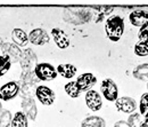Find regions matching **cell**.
<instances>
[{
    "label": "cell",
    "mask_w": 148,
    "mask_h": 127,
    "mask_svg": "<svg viewBox=\"0 0 148 127\" xmlns=\"http://www.w3.org/2000/svg\"><path fill=\"white\" fill-rule=\"evenodd\" d=\"M106 35L112 41H119L124 31V19L120 16H111L106 21Z\"/></svg>",
    "instance_id": "6da1fadb"
},
{
    "label": "cell",
    "mask_w": 148,
    "mask_h": 127,
    "mask_svg": "<svg viewBox=\"0 0 148 127\" xmlns=\"http://www.w3.org/2000/svg\"><path fill=\"white\" fill-rule=\"evenodd\" d=\"M90 12L84 8H66L64 10V19L73 24L86 23L90 19Z\"/></svg>",
    "instance_id": "7a4b0ae2"
},
{
    "label": "cell",
    "mask_w": 148,
    "mask_h": 127,
    "mask_svg": "<svg viewBox=\"0 0 148 127\" xmlns=\"http://www.w3.org/2000/svg\"><path fill=\"white\" fill-rule=\"evenodd\" d=\"M34 74L39 80H53L57 77L56 69L49 63H39L34 68Z\"/></svg>",
    "instance_id": "3957f363"
},
{
    "label": "cell",
    "mask_w": 148,
    "mask_h": 127,
    "mask_svg": "<svg viewBox=\"0 0 148 127\" xmlns=\"http://www.w3.org/2000/svg\"><path fill=\"white\" fill-rule=\"evenodd\" d=\"M100 91H101L104 97H105L106 100H108V101H111V102L117 100L119 90H117L116 84H115L112 79H105V80L101 83Z\"/></svg>",
    "instance_id": "277c9868"
},
{
    "label": "cell",
    "mask_w": 148,
    "mask_h": 127,
    "mask_svg": "<svg viewBox=\"0 0 148 127\" xmlns=\"http://www.w3.org/2000/svg\"><path fill=\"white\" fill-rule=\"evenodd\" d=\"M96 81H97V78L93 76L92 73L87 72L79 76L77 80L75 83H76V86L80 90V92H87L92 88L95 84H96Z\"/></svg>",
    "instance_id": "5b68a950"
},
{
    "label": "cell",
    "mask_w": 148,
    "mask_h": 127,
    "mask_svg": "<svg viewBox=\"0 0 148 127\" xmlns=\"http://www.w3.org/2000/svg\"><path fill=\"white\" fill-rule=\"evenodd\" d=\"M38 100L45 105H51L55 102V93L47 86H39L36 90Z\"/></svg>",
    "instance_id": "8992f818"
},
{
    "label": "cell",
    "mask_w": 148,
    "mask_h": 127,
    "mask_svg": "<svg viewBox=\"0 0 148 127\" xmlns=\"http://www.w3.org/2000/svg\"><path fill=\"white\" fill-rule=\"evenodd\" d=\"M115 105L119 111L124 112V113H133L137 109L136 101L132 97L128 96H122L115 101Z\"/></svg>",
    "instance_id": "52a82bcc"
},
{
    "label": "cell",
    "mask_w": 148,
    "mask_h": 127,
    "mask_svg": "<svg viewBox=\"0 0 148 127\" xmlns=\"http://www.w3.org/2000/svg\"><path fill=\"white\" fill-rule=\"evenodd\" d=\"M19 92L18 85L14 81L7 83L5 84L1 88H0V100H5V101H9L12 99H14Z\"/></svg>",
    "instance_id": "ba28073f"
},
{
    "label": "cell",
    "mask_w": 148,
    "mask_h": 127,
    "mask_svg": "<svg viewBox=\"0 0 148 127\" xmlns=\"http://www.w3.org/2000/svg\"><path fill=\"white\" fill-rule=\"evenodd\" d=\"M86 103L88 108L92 111H98L103 107L101 96L99 95V93H97L96 91H91V90L88 91L86 94Z\"/></svg>",
    "instance_id": "9c48e42d"
},
{
    "label": "cell",
    "mask_w": 148,
    "mask_h": 127,
    "mask_svg": "<svg viewBox=\"0 0 148 127\" xmlns=\"http://www.w3.org/2000/svg\"><path fill=\"white\" fill-rule=\"evenodd\" d=\"M1 49H2L3 55H6L10 60V62L12 61H14V62H19L21 61L23 53L21 52V49H19L16 45L6 42V44H2Z\"/></svg>",
    "instance_id": "30bf717a"
},
{
    "label": "cell",
    "mask_w": 148,
    "mask_h": 127,
    "mask_svg": "<svg viewBox=\"0 0 148 127\" xmlns=\"http://www.w3.org/2000/svg\"><path fill=\"white\" fill-rule=\"evenodd\" d=\"M130 22L134 26H144L148 24V12L145 9H136L130 14Z\"/></svg>",
    "instance_id": "8fae6325"
},
{
    "label": "cell",
    "mask_w": 148,
    "mask_h": 127,
    "mask_svg": "<svg viewBox=\"0 0 148 127\" xmlns=\"http://www.w3.org/2000/svg\"><path fill=\"white\" fill-rule=\"evenodd\" d=\"M27 37H29V40L33 45H37V46L45 45V44H48L49 42V36H48V33L45 30H42V29H34V30H32Z\"/></svg>",
    "instance_id": "7c38bea8"
},
{
    "label": "cell",
    "mask_w": 148,
    "mask_h": 127,
    "mask_svg": "<svg viewBox=\"0 0 148 127\" xmlns=\"http://www.w3.org/2000/svg\"><path fill=\"white\" fill-rule=\"evenodd\" d=\"M51 36L54 38L55 44L60 48V49H65L70 46V39L67 35L60 30V29H53L51 30Z\"/></svg>",
    "instance_id": "4fadbf2b"
},
{
    "label": "cell",
    "mask_w": 148,
    "mask_h": 127,
    "mask_svg": "<svg viewBox=\"0 0 148 127\" xmlns=\"http://www.w3.org/2000/svg\"><path fill=\"white\" fill-rule=\"evenodd\" d=\"M22 108L24 115H26L31 120H36L37 118V105L32 97H27L22 102Z\"/></svg>",
    "instance_id": "5bb4252c"
},
{
    "label": "cell",
    "mask_w": 148,
    "mask_h": 127,
    "mask_svg": "<svg viewBox=\"0 0 148 127\" xmlns=\"http://www.w3.org/2000/svg\"><path fill=\"white\" fill-rule=\"evenodd\" d=\"M57 73H59L62 77L64 78H73L76 73V68L74 67L73 64H70V63H64V64H59L57 67Z\"/></svg>",
    "instance_id": "9a60e30c"
},
{
    "label": "cell",
    "mask_w": 148,
    "mask_h": 127,
    "mask_svg": "<svg viewBox=\"0 0 148 127\" xmlns=\"http://www.w3.org/2000/svg\"><path fill=\"white\" fill-rule=\"evenodd\" d=\"M106 123L103 118L97 117V116H91L86 118L82 123H81V127H105Z\"/></svg>",
    "instance_id": "2e32d148"
},
{
    "label": "cell",
    "mask_w": 148,
    "mask_h": 127,
    "mask_svg": "<svg viewBox=\"0 0 148 127\" xmlns=\"http://www.w3.org/2000/svg\"><path fill=\"white\" fill-rule=\"evenodd\" d=\"M12 38H13L14 42L19 45V46H25L29 41V37L26 36V33L21 29H14L12 32Z\"/></svg>",
    "instance_id": "e0dca14e"
},
{
    "label": "cell",
    "mask_w": 148,
    "mask_h": 127,
    "mask_svg": "<svg viewBox=\"0 0 148 127\" xmlns=\"http://www.w3.org/2000/svg\"><path fill=\"white\" fill-rule=\"evenodd\" d=\"M133 77L136 79H139L141 81L148 83V63L140 64L133 70Z\"/></svg>",
    "instance_id": "ac0fdd59"
},
{
    "label": "cell",
    "mask_w": 148,
    "mask_h": 127,
    "mask_svg": "<svg viewBox=\"0 0 148 127\" xmlns=\"http://www.w3.org/2000/svg\"><path fill=\"white\" fill-rule=\"evenodd\" d=\"M12 127H27V119L24 112H17L15 113L13 120H12Z\"/></svg>",
    "instance_id": "d6986e66"
},
{
    "label": "cell",
    "mask_w": 148,
    "mask_h": 127,
    "mask_svg": "<svg viewBox=\"0 0 148 127\" xmlns=\"http://www.w3.org/2000/svg\"><path fill=\"white\" fill-rule=\"evenodd\" d=\"M65 92H66V94H67L69 96H71V97H73V99L79 97L80 94H81V92L77 88L75 81H71V83L66 84V85H65Z\"/></svg>",
    "instance_id": "ffe728a7"
},
{
    "label": "cell",
    "mask_w": 148,
    "mask_h": 127,
    "mask_svg": "<svg viewBox=\"0 0 148 127\" xmlns=\"http://www.w3.org/2000/svg\"><path fill=\"white\" fill-rule=\"evenodd\" d=\"M10 65H12L10 60L6 55H1L0 56V77L8 72V70L10 69Z\"/></svg>",
    "instance_id": "44dd1931"
},
{
    "label": "cell",
    "mask_w": 148,
    "mask_h": 127,
    "mask_svg": "<svg viewBox=\"0 0 148 127\" xmlns=\"http://www.w3.org/2000/svg\"><path fill=\"white\" fill-rule=\"evenodd\" d=\"M12 124V115L8 110L0 111V127H8Z\"/></svg>",
    "instance_id": "7402d4cb"
},
{
    "label": "cell",
    "mask_w": 148,
    "mask_h": 127,
    "mask_svg": "<svg viewBox=\"0 0 148 127\" xmlns=\"http://www.w3.org/2000/svg\"><path fill=\"white\" fill-rule=\"evenodd\" d=\"M139 109H140V116H141V115L145 116L148 112V93H145V94L141 95Z\"/></svg>",
    "instance_id": "603a6c76"
},
{
    "label": "cell",
    "mask_w": 148,
    "mask_h": 127,
    "mask_svg": "<svg viewBox=\"0 0 148 127\" xmlns=\"http://www.w3.org/2000/svg\"><path fill=\"white\" fill-rule=\"evenodd\" d=\"M134 54L138 55V56H141V57L148 56V49L145 47L143 41H139V42L136 44V46H134Z\"/></svg>",
    "instance_id": "cb8c5ba5"
},
{
    "label": "cell",
    "mask_w": 148,
    "mask_h": 127,
    "mask_svg": "<svg viewBox=\"0 0 148 127\" xmlns=\"http://www.w3.org/2000/svg\"><path fill=\"white\" fill-rule=\"evenodd\" d=\"M128 124L130 125V127H139L141 121H140V113H132L129 117Z\"/></svg>",
    "instance_id": "d4e9b609"
},
{
    "label": "cell",
    "mask_w": 148,
    "mask_h": 127,
    "mask_svg": "<svg viewBox=\"0 0 148 127\" xmlns=\"http://www.w3.org/2000/svg\"><path fill=\"white\" fill-rule=\"evenodd\" d=\"M138 37H139V41L145 40V39H148V24H146V25H144V26L140 28L139 33H138Z\"/></svg>",
    "instance_id": "484cf974"
},
{
    "label": "cell",
    "mask_w": 148,
    "mask_h": 127,
    "mask_svg": "<svg viewBox=\"0 0 148 127\" xmlns=\"http://www.w3.org/2000/svg\"><path fill=\"white\" fill-rule=\"evenodd\" d=\"M114 127H130V125L127 123V121H123V120H120V121H117Z\"/></svg>",
    "instance_id": "4316f807"
},
{
    "label": "cell",
    "mask_w": 148,
    "mask_h": 127,
    "mask_svg": "<svg viewBox=\"0 0 148 127\" xmlns=\"http://www.w3.org/2000/svg\"><path fill=\"white\" fill-rule=\"evenodd\" d=\"M143 42H144V45H145V47L148 49V39H145V40H141Z\"/></svg>",
    "instance_id": "83f0119b"
},
{
    "label": "cell",
    "mask_w": 148,
    "mask_h": 127,
    "mask_svg": "<svg viewBox=\"0 0 148 127\" xmlns=\"http://www.w3.org/2000/svg\"><path fill=\"white\" fill-rule=\"evenodd\" d=\"M139 127H148V123H145V121H144V123L140 124V126Z\"/></svg>",
    "instance_id": "f1b7e54d"
},
{
    "label": "cell",
    "mask_w": 148,
    "mask_h": 127,
    "mask_svg": "<svg viewBox=\"0 0 148 127\" xmlns=\"http://www.w3.org/2000/svg\"><path fill=\"white\" fill-rule=\"evenodd\" d=\"M145 123H148V112L145 115Z\"/></svg>",
    "instance_id": "f546056e"
},
{
    "label": "cell",
    "mask_w": 148,
    "mask_h": 127,
    "mask_svg": "<svg viewBox=\"0 0 148 127\" xmlns=\"http://www.w3.org/2000/svg\"><path fill=\"white\" fill-rule=\"evenodd\" d=\"M1 47H2V39L0 38V48H1Z\"/></svg>",
    "instance_id": "4dcf8cb0"
},
{
    "label": "cell",
    "mask_w": 148,
    "mask_h": 127,
    "mask_svg": "<svg viewBox=\"0 0 148 127\" xmlns=\"http://www.w3.org/2000/svg\"><path fill=\"white\" fill-rule=\"evenodd\" d=\"M1 110H2V107H1V103H0V111H1Z\"/></svg>",
    "instance_id": "1f68e13d"
},
{
    "label": "cell",
    "mask_w": 148,
    "mask_h": 127,
    "mask_svg": "<svg viewBox=\"0 0 148 127\" xmlns=\"http://www.w3.org/2000/svg\"><path fill=\"white\" fill-rule=\"evenodd\" d=\"M147 90H148V83H147Z\"/></svg>",
    "instance_id": "d6a6232c"
}]
</instances>
